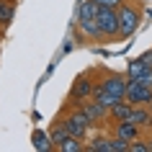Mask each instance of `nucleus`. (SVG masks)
<instances>
[{
    "mask_svg": "<svg viewBox=\"0 0 152 152\" xmlns=\"http://www.w3.org/2000/svg\"><path fill=\"white\" fill-rule=\"evenodd\" d=\"M139 26V10L132 3H124L119 8V39H129Z\"/></svg>",
    "mask_w": 152,
    "mask_h": 152,
    "instance_id": "2",
    "label": "nucleus"
},
{
    "mask_svg": "<svg viewBox=\"0 0 152 152\" xmlns=\"http://www.w3.org/2000/svg\"><path fill=\"white\" fill-rule=\"evenodd\" d=\"M134 80H139V83H144V85H152V67H147V70L139 75V77H134Z\"/></svg>",
    "mask_w": 152,
    "mask_h": 152,
    "instance_id": "23",
    "label": "nucleus"
},
{
    "mask_svg": "<svg viewBox=\"0 0 152 152\" xmlns=\"http://www.w3.org/2000/svg\"><path fill=\"white\" fill-rule=\"evenodd\" d=\"M129 121H134V124H139V126H152V113L147 111L144 106H134Z\"/></svg>",
    "mask_w": 152,
    "mask_h": 152,
    "instance_id": "15",
    "label": "nucleus"
},
{
    "mask_svg": "<svg viewBox=\"0 0 152 152\" xmlns=\"http://www.w3.org/2000/svg\"><path fill=\"white\" fill-rule=\"evenodd\" d=\"M88 152H111V139L108 137H96L88 144Z\"/></svg>",
    "mask_w": 152,
    "mask_h": 152,
    "instance_id": "17",
    "label": "nucleus"
},
{
    "mask_svg": "<svg viewBox=\"0 0 152 152\" xmlns=\"http://www.w3.org/2000/svg\"><path fill=\"white\" fill-rule=\"evenodd\" d=\"M101 31H103L106 39H116L119 36V10H111V8H101L96 16Z\"/></svg>",
    "mask_w": 152,
    "mask_h": 152,
    "instance_id": "4",
    "label": "nucleus"
},
{
    "mask_svg": "<svg viewBox=\"0 0 152 152\" xmlns=\"http://www.w3.org/2000/svg\"><path fill=\"white\" fill-rule=\"evenodd\" d=\"M0 41H3V31H0Z\"/></svg>",
    "mask_w": 152,
    "mask_h": 152,
    "instance_id": "26",
    "label": "nucleus"
},
{
    "mask_svg": "<svg viewBox=\"0 0 152 152\" xmlns=\"http://www.w3.org/2000/svg\"><path fill=\"white\" fill-rule=\"evenodd\" d=\"M129 139H124V137H111V152H129Z\"/></svg>",
    "mask_w": 152,
    "mask_h": 152,
    "instance_id": "20",
    "label": "nucleus"
},
{
    "mask_svg": "<svg viewBox=\"0 0 152 152\" xmlns=\"http://www.w3.org/2000/svg\"><path fill=\"white\" fill-rule=\"evenodd\" d=\"M96 3L101 5V8H111V10H119L121 5L126 3V0H96Z\"/></svg>",
    "mask_w": 152,
    "mask_h": 152,
    "instance_id": "21",
    "label": "nucleus"
},
{
    "mask_svg": "<svg viewBox=\"0 0 152 152\" xmlns=\"http://www.w3.org/2000/svg\"><path fill=\"white\" fill-rule=\"evenodd\" d=\"M139 59H142V62L147 64V67H152V52H144V54L139 57Z\"/></svg>",
    "mask_w": 152,
    "mask_h": 152,
    "instance_id": "24",
    "label": "nucleus"
},
{
    "mask_svg": "<svg viewBox=\"0 0 152 152\" xmlns=\"http://www.w3.org/2000/svg\"><path fill=\"white\" fill-rule=\"evenodd\" d=\"M93 85H96V83L90 80L88 75H80L77 80L72 83V90H70V96L75 98V101H85V98H93Z\"/></svg>",
    "mask_w": 152,
    "mask_h": 152,
    "instance_id": "6",
    "label": "nucleus"
},
{
    "mask_svg": "<svg viewBox=\"0 0 152 152\" xmlns=\"http://www.w3.org/2000/svg\"><path fill=\"white\" fill-rule=\"evenodd\" d=\"M147 144H150V152H152V142H147Z\"/></svg>",
    "mask_w": 152,
    "mask_h": 152,
    "instance_id": "25",
    "label": "nucleus"
},
{
    "mask_svg": "<svg viewBox=\"0 0 152 152\" xmlns=\"http://www.w3.org/2000/svg\"><path fill=\"white\" fill-rule=\"evenodd\" d=\"M77 31H80L85 39H90V41H103L106 39L96 18H93V21H77Z\"/></svg>",
    "mask_w": 152,
    "mask_h": 152,
    "instance_id": "8",
    "label": "nucleus"
},
{
    "mask_svg": "<svg viewBox=\"0 0 152 152\" xmlns=\"http://www.w3.org/2000/svg\"><path fill=\"white\" fill-rule=\"evenodd\" d=\"M57 150H59V152H83L85 147H83V139H77V137H70V139H67V142H62Z\"/></svg>",
    "mask_w": 152,
    "mask_h": 152,
    "instance_id": "18",
    "label": "nucleus"
},
{
    "mask_svg": "<svg viewBox=\"0 0 152 152\" xmlns=\"http://www.w3.org/2000/svg\"><path fill=\"white\" fill-rule=\"evenodd\" d=\"M132 108H134V106L126 103V101L113 103V106H111V119H113V121H126L129 116H132Z\"/></svg>",
    "mask_w": 152,
    "mask_h": 152,
    "instance_id": "16",
    "label": "nucleus"
},
{
    "mask_svg": "<svg viewBox=\"0 0 152 152\" xmlns=\"http://www.w3.org/2000/svg\"><path fill=\"white\" fill-rule=\"evenodd\" d=\"M31 147H34L36 152H52V150H54V142H52L49 132L34 129V132H31Z\"/></svg>",
    "mask_w": 152,
    "mask_h": 152,
    "instance_id": "9",
    "label": "nucleus"
},
{
    "mask_svg": "<svg viewBox=\"0 0 152 152\" xmlns=\"http://www.w3.org/2000/svg\"><path fill=\"white\" fill-rule=\"evenodd\" d=\"M59 119L64 121V126L70 129V134L77 137V139H85V137H88V132H90V126H93V121L83 113V108H75V111L64 113V116H59Z\"/></svg>",
    "mask_w": 152,
    "mask_h": 152,
    "instance_id": "1",
    "label": "nucleus"
},
{
    "mask_svg": "<svg viewBox=\"0 0 152 152\" xmlns=\"http://www.w3.org/2000/svg\"><path fill=\"white\" fill-rule=\"evenodd\" d=\"M139 124H134V121H116V134L124 137V139H129V142H134V139H139Z\"/></svg>",
    "mask_w": 152,
    "mask_h": 152,
    "instance_id": "11",
    "label": "nucleus"
},
{
    "mask_svg": "<svg viewBox=\"0 0 152 152\" xmlns=\"http://www.w3.org/2000/svg\"><path fill=\"white\" fill-rule=\"evenodd\" d=\"M93 101H96V103H101V106H106L108 111H111V106H113V103H119V101H116V98H113L111 93L106 90V85H103V83L93 85Z\"/></svg>",
    "mask_w": 152,
    "mask_h": 152,
    "instance_id": "13",
    "label": "nucleus"
},
{
    "mask_svg": "<svg viewBox=\"0 0 152 152\" xmlns=\"http://www.w3.org/2000/svg\"><path fill=\"white\" fill-rule=\"evenodd\" d=\"M103 85H106V90H108V93H111L116 101H124V98H126L129 75H121V72H106Z\"/></svg>",
    "mask_w": 152,
    "mask_h": 152,
    "instance_id": "5",
    "label": "nucleus"
},
{
    "mask_svg": "<svg viewBox=\"0 0 152 152\" xmlns=\"http://www.w3.org/2000/svg\"><path fill=\"white\" fill-rule=\"evenodd\" d=\"M49 137H52V142H54V147H59V144L62 142H67V139H70V129L64 126V121L62 119H57L54 124H52V129H49Z\"/></svg>",
    "mask_w": 152,
    "mask_h": 152,
    "instance_id": "12",
    "label": "nucleus"
},
{
    "mask_svg": "<svg viewBox=\"0 0 152 152\" xmlns=\"http://www.w3.org/2000/svg\"><path fill=\"white\" fill-rule=\"evenodd\" d=\"M98 10H101V5L96 0H80L77 3V21H93L98 16Z\"/></svg>",
    "mask_w": 152,
    "mask_h": 152,
    "instance_id": "10",
    "label": "nucleus"
},
{
    "mask_svg": "<svg viewBox=\"0 0 152 152\" xmlns=\"http://www.w3.org/2000/svg\"><path fill=\"white\" fill-rule=\"evenodd\" d=\"M13 18H16V3H10V0H0V26L8 28V26L13 23Z\"/></svg>",
    "mask_w": 152,
    "mask_h": 152,
    "instance_id": "14",
    "label": "nucleus"
},
{
    "mask_svg": "<svg viewBox=\"0 0 152 152\" xmlns=\"http://www.w3.org/2000/svg\"><path fill=\"white\" fill-rule=\"evenodd\" d=\"M144 70H147V64H144L142 59L137 57V59H132V62H129V67H126V75H129V77H139V75H142Z\"/></svg>",
    "mask_w": 152,
    "mask_h": 152,
    "instance_id": "19",
    "label": "nucleus"
},
{
    "mask_svg": "<svg viewBox=\"0 0 152 152\" xmlns=\"http://www.w3.org/2000/svg\"><path fill=\"white\" fill-rule=\"evenodd\" d=\"M83 108V113L88 116L93 124H98V121H106V119H111V111L106 108V106H101V103H96V101H88V103H83L80 106Z\"/></svg>",
    "mask_w": 152,
    "mask_h": 152,
    "instance_id": "7",
    "label": "nucleus"
},
{
    "mask_svg": "<svg viewBox=\"0 0 152 152\" xmlns=\"http://www.w3.org/2000/svg\"><path fill=\"white\" fill-rule=\"evenodd\" d=\"M126 103L132 106H150L152 103V85H144V83L129 77V85H126Z\"/></svg>",
    "mask_w": 152,
    "mask_h": 152,
    "instance_id": "3",
    "label": "nucleus"
},
{
    "mask_svg": "<svg viewBox=\"0 0 152 152\" xmlns=\"http://www.w3.org/2000/svg\"><path fill=\"white\" fill-rule=\"evenodd\" d=\"M129 152H150V144L142 142V139H134V142L129 144Z\"/></svg>",
    "mask_w": 152,
    "mask_h": 152,
    "instance_id": "22",
    "label": "nucleus"
},
{
    "mask_svg": "<svg viewBox=\"0 0 152 152\" xmlns=\"http://www.w3.org/2000/svg\"><path fill=\"white\" fill-rule=\"evenodd\" d=\"M10 3H16V0H10Z\"/></svg>",
    "mask_w": 152,
    "mask_h": 152,
    "instance_id": "27",
    "label": "nucleus"
}]
</instances>
